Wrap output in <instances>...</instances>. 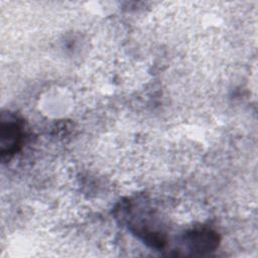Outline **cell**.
<instances>
[{"mask_svg": "<svg viewBox=\"0 0 258 258\" xmlns=\"http://www.w3.org/2000/svg\"><path fill=\"white\" fill-rule=\"evenodd\" d=\"M218 238L211 231H195L188 235L190 248L196 251H209L216 247Z\"/></svg>", "mask_w": 258, "mask_h": 258, "instance_id": "6da1fadb", "label": "cell"}]
</instances>
